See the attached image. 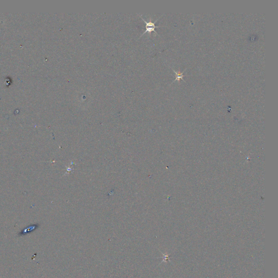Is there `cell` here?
Segmentation results:
<instances>
[{
	"label": "cell",
	"mask_w": 278,
	"mask_h": 278,
	"mask_svg": "<svg viewBox=\"0 0 278 278\" xmlns=\"http://www.w3.org/2000/svg\"><path fill=\"white\" fill-rule=\"evenodd\" d=\"M138 15L140 16V17H141V19H142V20H143V21H144L145 23L146 24V30H145V31L143 32V33H142V34L141 35L140 37H142V36L143 34H145L146 33H147V32H149V33H151L152 32H154L155 33H156L158 35V33H157V32H156V31H155V28H159L160 27H159V26H155V23L157 22V21L159 20V19L160 17H159L158 19H157V20H156L154 22H152L151 18H150V19H149V22H147L145 20V19H143V17H142V16H141V15H140L139 14Z\"/></svg>",
	"instance_id": "6da1fadb"
},
{
	"label": "cell",
	"mask_w": 278,
	"mask_h": 278,
	"mask_svg": "<svg viewBox=\"0 0 278 278\" xmlns=\"http://www.w3.org/2000/svg\"><path fill=\"white\" fill-rule=\"evenodd\" d=\"M37 224H34V225H32V226H29L27 227V228H25V229H23L22 230H21L20 232V233L19 234V235L20 236H25V235H26L27 234H28L30 232H32L34 231L36 229H37Z\"/></svg>",
	"instance_id": "7a4b0ae2"
},
{
	"label": "cell",
	"mask_w": 278,
	"mask_h": 278,
	"mask_svg": "<svg viewBox=\"0 0 278 278\" xmlns=\"http://www.w3.org/2000/svg\"><path fill=\"white\" fill-rule=\"evenodd\" d=\"M172 71L174 72H175V80L173 81V82H175V81H176V80L180 81V80H183L184 82H185V80L183 79V77H185L186 76L183 75V74L184 73V72L186 71V70H185L184 71L181 72V73L179 71H178V72H177L175 71L173 69H172Z\"/></svg>",
	"instance_id": "3957f363"
}]
</instances>
